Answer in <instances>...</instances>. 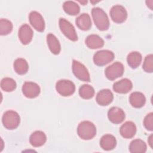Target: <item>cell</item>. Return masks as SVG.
Here are the masks:
<instances>
[{"mask_svg":"<svg viewBox=\"0 0 153 153\" xmlns=\"http://www.w3.org/2000/svg\"><path fill=\"white\" fill-rule=\"evenodd\" d=\"M109 120L114 124H120L125 119L126 115L124 111L118 107H112L108 112Z\"/></svg>","mask_w":153,"mask_h":153,"instance_id":"13","label":"cell"},{"mask_svg":"<svg viewBox=\"0 0 153 153\" xmlns=\"http://www.w3.org/2000/svg\"><path fill=\"white\" fill-rule=\"evenodd\" d=\"M85 42L87 46L91 49L101 48L104 45V41L102 38L95 34L88 35L85 39Z\"/></svg>","mask_w":153,"mask_h":153,"instance_id":"19","label":"cell"},{"mask_svg":"<svg viewBox=\"0 0 153 153\" xmlns=\"http://www.w3.org/2000/svg\"><path fill=\"white\" fill-rule=\"evenodd\" d=\"M146 4L147 5V6L152 10V4H153V1L152 0H150V1H146Z\"/></svg>","mask_w":153,"mask_h":153,"instance_id":"33","label":"cell"},{"mask_svg":"<svg viewBox=\"0 0 153 153\" xmlns=\"http://www.w3.org/2000/svg\"><path fill=\"white\" fill-rule=\"evenodd\" d=\"M47 140L45 134L42 131H35L32 133L29 138V142L34 147L42 146Z\"/></svg>","mask_w":153,"mask_h":153,"instance_id":"17","label":"cell"},{"mask_svg":"<svg viewBox=\"0 0 153 153\" xmlns=\"http://www.w3.org/2000/svg\"><path fill=\"white\" fill-rule=\"evenodd\" d=\"M129 150L132 153H143L146 151V145L140 139H134L131 142L129 146Z\"/></svg>","mask_w":153,"mask_h":153,"instance_id":"23","label":"cell"},{"mask_svg":"<svg viewBox=\"0 0 153 153\" xmlns=\"http://www.w3.org/2000/svg\"><path fill=\"white\" fill-rule=\"evenodd\" d=\"M148 143H149L150 147L151 148H152V147H153V146H152L153 145V135L152 134H151L149 136V137H148Z\"/></svg>","mask_w":153,"mask_h":153,"instance_id":"32","label":"cell"},{"mask_svg":"<svg viewBox=\"0 0 153 153\" xmlns=\"http://www.w3.org/2000/svg\"><path fill=\"white\" fill-rule=\"evenodd\" d=\"M47 42L51 52L54 54H59L60 50V44L57 38L52 33H48L47 36Z\"/></svg>","mask_w":153,"mask_h":153,"instance_id":"22","label":"cell"},{"mask_svg":"<svg viewBox=\"0 0 153 153\" xmlns=\"http://www.w3.org/2000/svg\"><path fill=\"white\" fill-rule=\"evenodd\" d=\"M39 86L33 82H25L22 87V92L27 98H35L40 93Z\"/></svg>","mask_w":153,"mask_h":153,"instance_id":"11","label":"cell"},{"mask_svg":"<svg viewBox=\"0 0 153 153\" xmlns=\"http://www.w3.org/2000/svg\"><path fill=\"white\" fill-rule=\"evenodd\" d=\"M76 26L82 30H88L91 26V21L90 16L87 13L79 15L75 20Z\"/></svg>","mask_w":153,"mask_h":153,"instance_id":"21","label":"cell"},{"mask_svg":"<svg viewBox=\"0 0 153 153\" xmlns=\"http://www.w3.org/2000/svg\"><path fill=\"white\" fill-rule=\"evenodd\" d=\"M143 69L146 72L151 73L153 71V56L152 54H149L145 58Z\"/></svg>","mask_w":153,"mask_h":153,"instance_id":"30","label":"cell"},{"mask_svg":"<svg viewBox=\"0 0 153 153\" xmlns=\"http://www.w3.org/2000/svg\"><path fill=\"white\" fill-rule=\"evenodd\" d=\"M1 87L4 91L10 92L16 88V82L11 78H4L1 82Z\"/></svg>","mask_w":153,"mask_h":153,"instance_id":"28","label":"cell"},{"mask_svg":"<svg viewBox=\"0 0 153 153\" xmlns=\"http://www.w3.org/2000/svg\"><path fill=\"white\" fill-rule=\"evenodd\" d=\"M13 30L12 23L5 19H1L0 20V33L1 35H7L11 32Z\"/></svg>","mask_w":153,"mask_h":153,"instance_id":"29","label":"cell"},{"mask_svg":"<svg viewBox=\"0 0 153 153\" xmlns=\"http://www.w3.org/2000/svg\"><path fill=\"white\" fill-rule=\"evenodd\" d=\"M59 27L64 35L72 41L78 40V36L74 26L65 19H59Z\"/></svg>","mask_w":153,"mask_h":153,"instance_id":"5","label":"cell"},{"mask_svg":"<svg viewBox=\"0 0 153 153\" xmlns=\"http://www.w3.org/2000/svg\"><path fill=\"white\" fill-rule=\"evenodd\" d=\"M128 65L133 69L137 68L142 61V55L137 51H132L130 53L127 57Z\"/></svg>","mask_w":153,"mask_h":153,"instance_id":"24","label":"cell"},{"mask_svg":"<svg viewBox=\"0 0 153 153\" xmlns=\"http://www.w3.org/2000/svg\"><path fill=\"white\" fill-rule=\"evenodd\" d=\"M117 145L115 137L110 134L103 135L100 140V147L106 151H110L115 148Z\"/></svg>","mask_w":153,"mask_h":153,"instance_id":"18","label":"cell"},{"mask_svg":"<svg viewBox=\"0 0 153 153\" xmlns=\"http://www.w3.org/2000/svg\"><path fill=\"white\" fill-rule=\"evenodd\" d=\"M77 133L82 139L90 140L96 136V128L93 123L89 121H84L79 124Z\"/></svg>","mask_w":153,"mask_h":153,"instance_id":"2","label":"cell"},{"mask_svg":"<svg viewBox=\"0 0 153 153\" xmlns=\"http://www.w3.org/2000/svg\"><path fill=\"white\" fill-rule=\"evenodd\" d=\"M109 14L112 21L116 23L124 22L127 17V13L126 8L121 5L113 6L109 11Z\"/></svg>","mask_w":153,"mask_h":153,"instance_id":"9","label":"cell"},{"mask_svg":"<svg viewBox=\"0 0 153 153\" xmlns=\"http://www.w3.org/2000/svg\"><path fill=\"white\" fill-rule=\"evenodd\" d=\"M91 15L96 26L100 30H106L109 27V20L106 13L100 8H93Z\"/></svg>","mask_w":153,"mask_h":153,"instance_id":"1","label":"cell"},{"mask_svg":"<svg viewBox=\"0 0 153 153\" xmlns=\"http://www.w3.org/2000/svg\"><path fill=\"white\" fill-rule=\"evenodd\" d=\"M72 69L74 74L79 79L86 82H89L90 81V74L88 70L84 65L78 61L75 60H73Z\"/></svg>","mask_w":153,"mask_h":153,"instance_id":"8","label":"cell"},{"mask_svg":"<svg viewBox=\"0 0 153 153\" xmlns=\"http://www.w3.org/2000/svg\"><path fill=\"white\" fill-rule=\"evenodd\" d=\"M63 8L66 13L72 16L78 14L80 11V8L78 4L71 1H65L63 5Z\"/></svg>","mask_w":153,"mask_h":153,"instance_id":"26","label":"cell"},{"mask_svg":"<svg viewBox=\"0 0 153 153\" xmlns=\"http://www.w3.org/2000/svg\"><path fill=\"white\" fill-rule=\"evenodd\" d=\"M79 94L82 98L89 99L93 97L94 94V90L91 85L84 84L80 87L79 89Z\"/></svg>","mask_w":153,"mask_h":153,"instance_id":"27","label":"cell"},{"mask_svg":"<svg viewBox=\"0 0 153 153\" xmlns=\"http://www.w3.org/2000/svg\"><path fill=\"white\" fill-rule=\"evenodd\" d=\"M18 36L20 42L23 44H28L32 39L33 30L28 25L24 24L20 26L19 30Z\"/></svg>","mask_w":153,"mask_h":153,"instance_id":"12","label":"cell"},{"mask_svg":"<svg viewBox=\"0 0 153 153\" xmlns=\"http://www.w3.org/2000/svg\"><path fill=\"white\" fill-rule=\"evenodd\" d=\"M136 132V127L134 123L131 121H127L123 124L120 128V133L121 135L126 139L132 138Z\"/></svg>","mask_w":153,"mask_h":153,"instance_id":"16","label":"cell"},{"mask_svg":"<svg viewBox=\"0 0 153 153\" xmlns=\"http://www.w3.org/2000/svg\"><path fill=\"white\" fill-rule=\"evenodd\" d=\"M28 68L27 62L24 59H17L14 62V69L19 75L25 74L27 72Z\"/></svg>","mask_w":153,"mask_h":153,"instance_id":"25","label":"cell"},{"mask_svg":"<svg viewBox=\"0 0 153 153\" xmlns=\"http://www.w3.org/2000/svg\"><path fill=\"white\" fill-rule=\"evenodd\" d=\"M29 22L33 27L38 32H43L45 28V23L41 14L35 11L30 13L29 15Z\"/></svg>","mask_w":153,"mask_h":153,"instance_id":"10","label":"cell"},{"mask_svg":"<svg viewBox=\"0 0 153 153\" xmlns=\"http://www.w3.org/2000/svg\"><path fill=\"white\" fill-rule=\"evenodd\" d=\"M114 96L110 90L103 89L97 94L96 100L101 106H107L113 100Z\"/></svg>","mask_w":153,"mask_h":153,"instance_id":"14","label":"cell"},{"mask_svg":"<svg viewBox=\"0 0 153 153\" xmlns=\"http://www.w3.org/2000/svg\"><path fill=\"white\" fill-rule=\"evenodd\" d=\"M124 71L123 65L119 62H116L106 68L105 74L108 79L113 81L121 76L123 75Z\"/></svg>","mask_w":153,"mask_h":153,"instance_id":"6","label":"cell"},{"mask_svg":"<svg viewBox=\"0 0 153 153\" xmlns=\"http://www.w3.org/2000/svg\"><path fill=\"white\" fill-rule=\"evenodd\" d=\"M56 89L60 95L63 96H69L75 92V86L70 80L61 79L57 82Z\"/></svg>","mask_w":153,"mask_h":153,"instance_id":"7","label":"cell"},{"mask_svg":"<svg viewBox=\"0 0 153 153\" xmlns=\"http://www.w3.org/2000/svg\"><path fill=\"white\" fill-rule=\"evenodd\" d=\"M114 56V53L110 50H100L94 54L93 62L97 66H104L112 62Z\"/></svg>","mask_w":153,"mask_h":153,"instance_id":"4","label":"cell"},{"mask_svg":"<svg viewBox=\"0 0 153 153\" xmlns=\"http://www.w3.org/2000/svg\"><path fill=\"white\" fill-rule=\"evenodd\" d=\"M2 122L4 126L9 130L16 128L20 122V118L16 111L10 110L6 111L2 116Z\"/></svg>","mask_w":153,"mask_h":153,"instance_id":"3","label":"cell"},{"mask_svg":"<svg viewBox=\"0 0 153 153\" xmlns=\"http://www.w3.org/2000/svg\"><path fill=\"white\" fill-rule=\"evenodd\" d=\"M133 87V84L131 81L127 79H122L115 82L113 85V89L114 91L118 93L125 94L129 92Z\"/></svg>","mask_w":153,"mask_h":153,"instance_id":"15","label":"cell"},{"mask_svg":"<svg viewBox=\"0 0 153 153\" xmlns=\"http://www.w3.org/2000/svg\"><path fill=\"white\" fill-rule=\"evenodd\" d=\"M129 102L131 105L136 108H140L144 106L146 99L144 94L140 92H133L129 97Z\"/></svg>","mask_w":153,"mask_h":153,"instance_id":"20","label":"cell"},{"mask_svg":"<svg viewBox=\"0 0 153 153\" xmlns=\"http://www.w3.org/2000/svg\"><path fill=\"white\" fill-rule=\"evenodd\" d=\"M143 125L149 131L153 130V113L151 112L146 115L143 120Z\"/></svg>","mask_w":153,"mask_h":153,"instance_id":"31","label":"cell"},{"mask_svg":"<svg viewBox=\"0 0 153 153\" xmlns=\"http://www.w3.org/2000/svg\"><path fill=\"white\" fill-rule=\"evenodd\" d=\"M78 2H79V3H81V4H82V5H85V4L87 3V1H78Z\"/></svg>","mask_w":153,"mask_h":153,"instance_id":"34","label":"cell"}]
</instances>
